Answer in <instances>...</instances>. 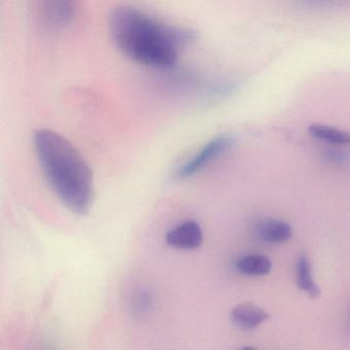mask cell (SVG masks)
Masks as SVG:
<instances>
[{
	"label": "cell",
	"instance_id": "obj_1",
	"mask_svg": "<svg viewBox=\"0 0 350 350\" xmlns=\"http://www.w3.org/2000/svg\"><path fill=\"white\" fill-rule=\"evenodd\" d=\"M109 32L116 48L135 62L153 68H170L196 38L189 28L173 25L131 5L116 8L109 16Z\"/></svg>",
	"mask_w": 350,
	"mask_h": 350
},
{
	"label": "cell",
	"instance_id": "obj_2",
	"mask_svg": "<svg viewBox=\"0 0 350 350\" xmlns=\"http://www.w3.org/2000/svg\"><path fill=\"white\" fill-rule=\"evenodd\" d=\"M34 151L42 173L57 198L71 212L85 215L95 198L94 176L75 145L51 129L33 135Z\"/></svg>",
	"mask_w": 350,
	"mask_h": 350
},
{
	"label": "cell",
	"instance_id": "obj_3",
	"mask_svg": "<svg viewBox=\"0 0 350 350\" xmlns=\"http://www.w3.org/2000/svg\"><path fill=\"white\" fill-rule=\"evenodd\" d=\"M232 145V139L228 136H219L206 143L198 152H196L191 159L186 161L178 169L176 176L179 179H187L193 177L196 174L208 167L211 163L216 161L221 155L230 149Z\"/></svg>",
	"mask_w": 350,
	"mask_h": 350
},
{
	"label": "cell",
	"instance_id": "obj_4",
	"mask_svg": "<svg viewBox=\"0 0 350 350\" xmlns=\"http://www.w3.org/2000/svg\"><path fill=\"white\" fill-rule=\"evenodd\" d=\"M77 14L75 3L72 1H42L38 3V17L44 29L59 32L66 29Z\"/></svg>",
	"mask_w": 350,
	"mask_h": 350
},
{
	"label": "cell",
	"instance_id": "obj_5",
	"mask_svg": "<svg viewBox=\"0 0 350 350\" xmlns=\"http://www.w3.org/2000/svg\"><path fill=\"white\" fill-rule=\"evenodd\" d=\"M165 241L175 249L196 250L204 243V232L196 221L188 220L170 229Z\"/></svg>",
	"mask_w": 350,
	"mask_h": 350
},
{
	"label": "cell",
	"instance_id": "obj_6",
	"mask_svg": "<svg viewBox=\"0 0 350 350\" xmlns=\"http://www.w3.org/2000/svg\"><path fill=\"white\" fill-rule=\"evenodd\" d=\"M269 314L261 307L253 303H241L231 311V319L235 325L243 329H253L259 327Z\"/></svg>",
	"mask_w": 350,
	"mask_h": 350
},
{
	"label": "cell",
	"instance_id": "obj_7",
	"mask_svg": "<svg viewBox=\"0 0 350 350\" xmlns=\"http://www.w3.org/2000/svg\"><path fill=\"white\" fill-rule=\"evenodd\" d=\"M256 233L260 239L269 243H282L293 237V229L288 223L275 219L260 221L256 226Z\"/></svg>",
	"mask_w": 350,
	"mask_h": 350
},
{
	"label": "cell",
	"instance_id": "obj_8",
	"mask_svg": "<svg viewBox=\"0 0 350 350\" xmlns=\"http://www.w3.org/2000/svg\"><path fill=\"white\" fill-rule=\"evenodd\" d=\"M235 268L245 275L263 276L271 271L272 263L267 256L252 254L239 258L235 262Z\"/></svg>",
	"mask_w": 350,
	"mask_h": 350
},
{
	"label": "cell",
	"instance_id": "obj_9",
	"mask_svg": "<svg viewBox=\"0 0 350 350\" xmlns=\"http://www.w3.org/2000/svg\"><path fill=\"white\" fill-rule=\"evenodd\" d=\"M297 284L311 298H317L321 295L319 286L313 280L310 260L305 255L300 256L296 265Z\"/></svg>",
	"mask_w": 350,
	"mask_h": 350
},
{
	"label": "cell",
	"instance_id": "obj_10",
	"mask_svg": "<svg viewBox=\"0 0 350 350\" xmlns=\"http://www.w3.org/2000/svg\"><path fill=\"white\" fill-rule=\"evenodd\" d=\"M309 133L314 138L325 141V142L331 143V144H350V133L339 130L337 128H333V126L319 124H311L309 126Z\"/></svg>",
	"mask_w": 350,
	"mask_h": 350
},
{
	"label": "cell",
	"instance_id": "obj_11",
	"mask_svg": "<svg viewBox=\"0 0 350 350\" xmlns=\"http://www.w3.org/2000/svg\"><path fill=\"white\" fill-rule=\"evenodd\" d=\"M239 350H257L256 348L251 347V346H247V347H243L241 349Z\"/></svg>",
	"mask_w": 350,
	"mask_h": 350
}]
</instances>
